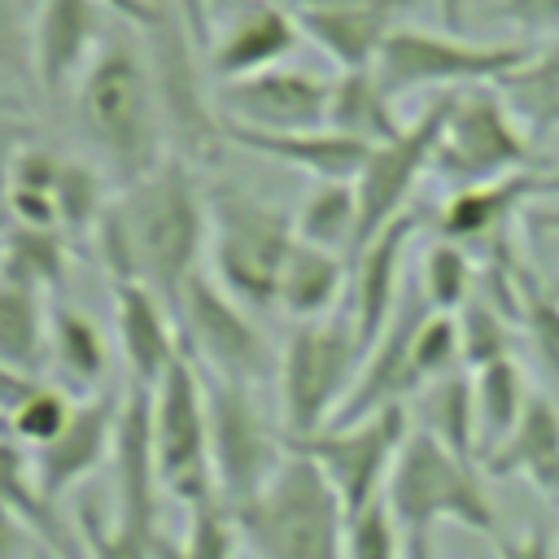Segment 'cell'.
I'll list each match as a JSON object with an SVG mask.
<instances>
[{"mask_svg":"<svg viewBox=\"0 0 559 559\" xmlns=\"http://www.w3.org/2000/svg\"><path fill=\"white\" fill-rule=\"evenodd\" d=\"M210 245V201L183 157H166L153 175L109 197L92 227L100 271L118 284H148L166 306L201 271Z\"/></svg>","mask_w":559,"mask_h":559,"instance_id":"cell-1","label":"cell"},{"mask_svg":"<svg viewBox=\"0 0 559 559\" xmlns=\"http://www.w3.org/2000/svg\"><path fill=\"white\" fill-rule=\"evenodd\" d=\"M79 131L100 166L127 188L166 162V105L153 57L131 35H105L74 83Z\"/></svg>","mask_w":559,"mask_h":559,"instance_id":"cell-2","label":"cell"},{"mask_svg":"<svg viewBox=\"0 0 559 559\" xmlns=\"http://www.w3.org/2000/svg\"><path fill=\"white\" fill-rule=\"evenodd\" d=\"M384 507L402 537V559H432V537L441 524L472 528L480 537H498V511L476 476V463L450 454L432 432L419 424L411 428L389 485Z\"/></svg>","mask_w":559,"mask_h":559,"instance_id":"cell-3","label":"cell"},{"mask_svg":"<svg viewBox=\"0 0 559 559\" xmlns=\"http://www.w3.org/2000/svg\"><path fill=\"white\" fill-rule=\"evenodd\" d=\"M231 520L253 559H345L349 515L323 472L297 450Z\"/></svg>","mask_w":559,"mask_h":559,"instance_id":"cell-4","label":"cell"},{"mask_svg":"<svg viewBox=\"0 0 559 559\" xmlns=\"http://www.w3.org/2000/svg\"><path fill=\"white\" fill-rule=\"evenodd\" d=\"M210 201V275L253 314L275 310V284L297 245V223L284 205L262 201L249 188L218 183L205 192Z\"/></svg>","mask_w":559,"mask_h":559,"instance_id":"cell-5","label":"cell"},{"mask_svg":"<svg viewBox=\"0 0 559 559\" xmlns=\"http://www.w3.org/2000/svg\"><path fill=\"white\" fill-rule=\"evenodd\" d=\"M358 367H362V341L354 332L349 310L293 323L288 341L280 345V362H275L280 428L288 445L314 437L341 415L358 380Z\"/></svg>","mask_w":559,"mask_h":559,"instance_id":"cell-6","label":"cell"},{"mask_svg":"<svg viewBox=\"0 0 559 559\" xmlns=\"http://www.w3.org/2000/svg\"><path fill=\"white\" fill-rule=\"evenodd\" d=\"M528 44H476L454 31H424V26H393L376 57V79L389 87L393 100L415 92H463L502 83L528 61Z\"/></svg>","mask_w":559,"mask_h":559,"instance_id":"cell-7","label":"cell"},{"mask_svg":"<svg viewBox=\"0 0 559 559\" xmlns=\"http://www.w3.org/2000/svg\"><path fill=\"white\" fill-rule=\"evenodd\" d=\"M205 380V415H210V463L214 489L227 511H240L258 489L280 472L293 454L280 419H271L258 402L253 384H236L201 371Z\"/></svg>","mask_w":559,"mask_h":559,"instance_id":"cell-8","label":"cell"},{"mask_svg":"<svg viewBox=\"0 0 559 559\" xmlns=\"http://www.w3.org/2000/svg\"><path fill=\"white\" fill-rule=\"evenodd\" d=\"M170 310L179 323V341L201 371L236 380V384H253V389L275 376L280 349L271 345L253 310L240 306L210 271H197L179 288Z\"/></svg>","mask_w":559,"mask_h":559,"instance_id":"cell-9","label":"cell"},{"mask_svg":"<svg viewBox=\"0 0 559 559\" xmlns=\"http://www.w3.org/2000/svg\"><path fill=\"white\" fill-rule=\"evenodd\" d=\"M515 170H533V135L524 131L498 83L454 92L432 153V175L450 188H467Z\"/></svg>","mask_w":559,"mask_h":559,"instance_id":"cell-10","label":"cell"},{"mask_svg":"<svg viewBox=\"0 0 559 559\" xmlns=\"http://www.w3.org/2000/svg\"><path fill=\"white\" fill-rule=\"evenodd\" d=\"M153 454H157L162 493H170L179 507L201 511L218 502L214 463H210L205 380L188 349L153 389Z\"/></svg>","mask_w":559,"mask_h":559,"instance_id":"cell-11","label":"cell"},{"mask_svg":"<svg viewBox=\"0 0 559 559\" xmlns=\"http://www.w3.org/2000/svg\"><path fill=\"white\" fill-rule=\"evenodd\" d=\"M411 428H415V419L406 406H384V411H371L349 424H328L314 437L297 441L293 450L306 454L323 472V480L336 489L345 515H358L384 498L389 472H393Z\"/></svg>","mask_w":559,"mask_h":559,"instance_id":"cell-12","label":"cell"},{"mask_svg":"<svg viewBox=\"0 0 559 559\" xmlns=\"http://www.w3.org/2000/svg\"><path fill=\"white\" fill-rule=\"evenodd\" d=\"M450 100H454V92H437L419 109L415 122H406L393 140L371 144V153H367V162H362V170L354 179V192H358V249L380 227L402 218L411 210V197H415L419 179L432 175V153H437V140H441Z\"/></svg>","mask_w":559,"mask_h":559,"instance_id":"cell-13","label":"cell"},{"mask_svg":"<svg viewBox=\"0 0 559 559\" xmlns=\"http://www.w3.org/2000/svg\"><path fill=\"white\" fill-rule=\"evenodd\" d=\"M332 79L297 66H271L262 74H245L218 83L214 114L218 122L253 127V131H319L328 127Z\"/></svg>","mask_w":559,"mask_h":559,"instance_id":"cell-14","label":"cell"},{"mask_svg":"<svg viewBox=\"0 0 559 559\" xmlns=\"http://www.w3.org/2000/svg\"><path fill=\"white\" fill-rule=\"evenodd\" d=\"M109 459H114V520L144 537H166L157 515L162 476L153 454V389H140V384L122 389Z\"/></svg>","mask_w":559,"mask_h":559,"instance_id":"cell-15","label":"cell"},{"mask_svg":"<svg viewBox=\"0 0 559 559\" xmlns=\"http://www.w3.org/2000/svg\"><path fill=\"white\" fill-rule=\"evenodd\" d=\"M118 411H122V389L109 384L92 397L74 402L70 424L39 450H31V472H35V489L48 502H61L70 489H79L109 454H114V428H118Z\"/></svg>","mask_w":559,"mask_h":559,"instance_id":"cell-16","label":"cell"},{"mask_svg":"<svg viewBox=\"0 0 559 559\" xmlns=\"http://www.w3.org/2000/svg\"><path fill=\"white\" fill-rule=\"evenodd\" d=\"M424 227V214L411 205L402 218H393L389 227H380L354 258H349V319L354 332L362 341V354L376 345V336L389 328L397 301H402V275H406V249L415 240V231Z\"/></svg>","mask_w":559,"mask_h":559,"instance_id":"cell-17","label":"cell"},{"mask_svg":"<svg viewBox=\"0 0 559 559\" xmlns=\"http://www.w3.org/2000/svg\"><path fill=\"white\" fill-rule=\"evenodd\" d=\"M301 39L306 35L288 9H280L271 0H236L214 22L205 66L218 83H231L245 74H262L271 66H284Z\"/></svg>","mask_w":559,"mask_h":559,"instance_id":"cell-18","label":"cell"},{"mask_svg":"<svg viewBox=\"0 0 559 559\" xmlns=\"http://www.w3.org/2000/svg\"><path fill=\"white\" fill-rule=\"evenodd\" d=\"M105 44L100 0H39L31 22V74L48 96L74 92Z\"/></svg>","mask_w":559,"mask_h":559,"instance_id":"cell-19","label":"cell"},{"mask_svg":"<svg viewBox=\"0 0 559 559\" xmlns=\"http://www.w3.org/2000/svg\"><path fill=\"white\" fill-rule=\"evenodd\" d=\"M537 175L542 170H515L489 183L450 188V197L432 214L437 236L463 249H489L493 240L511 236V223L528 214V205L537 201Z\"/></svg>","mask_w":559,"mask_h":559,"instance_id":"cell-20","label":"cell"},{"mask_svg":"<svg viewBox=\"0 0 559 559\" xmlns=\"http://www.w3.org/2000/svg\"><path fill=\"white\" fill-rule=\"evenodd\" d=\"M114 332L127 362V384L157 389L162 376L183 354L175 310L148 288V284H118L114 288Z\"/></svg>","mask_w":559,"mask_h":559,"instance_id":"cell-21","label":"cell"},{"mask_svg":"<svg viewBox=\"0 0 559 559\" xmlns=\"http://www.w3.org/2000/svg\"><path fill=\"white\" fill-rule=\"evenodd\" d=\"M223 144H236L245 153L271 157L280 166H293L301 175H310L314 183H336V179H358L371 144H358L332 127L319 131H253V127H236V122H218Z\"/></svg>","mask_w":559,"mask_h":559,"instance_id":"cell-22","label":"cell"},{"mask_svg":"<svg viewBox=\"0 0 559 559\" xmlns=\"http://www.w3.org/2000/svg\"><path fill=\"white\" fill-rule=\"evenodd\" d=\"M402 0H345L328 9L297 13L301 35L341 70H371L380 57V44L397 26Z\"/></svg>","mask_w":559,"mask_h":559,"instance_id":"cell-23","label":"cell"},{"mask_svg":"<svg viewBox=\"0 0 559 559\" xmlns=\"http://www.w3.org/2000/svg\"><path fill=\"white\" fill-rule=\"evenodd\" d=\"M345 297H349V258L297 240L275 284V310L288 314L293 323H310L345 310Z\"/></svg>","mask_w":559,"mask_h":559,"instance_id":"cell-24","label":"cell"},{"mask_svg":"<svg viewBox=\"0 0 559 559\" xmlns=\"http://www.w3.org/2000/svg\"><path fill=\"white\" fill-rule=\"evenodd\" d=\"M48 371L61 389L92 397L109 389V341L100 328L70 301L48 306Z\"/></svg>","mask_w":559,"mask_h":559,"instance_id":"cell-25","label":"cell"},{"mask_svg":"<svg viewBox=\"0 0 559 559\" xmlns=\"http://www.w3.org/2000/svg\"><path fill=\"white\" fill-rule=\"evenodd\" d=\"M0 502H9L35 533V542L44 550H52L57 559H83L79 546V528L74 520H66L57 511V502H48L35 489V472H31V450L17 445L13 437H0Z\"/></svg>","mask_w":559,"mask_h":559,"instance_id":"cell-26","label":"cell"},{"mask_svg":"<svg viewBox=\"0 0 559 559\" xmlns=\"http://www.w3.org/2000/svg\"><path fill=\"white\" fill-rule=\"evenodd\" d=\"M485 476L507 480V476H528L542 485L550 472H559V411L546 393H533L515 428L480 459Z\"/></svg>","mask_w":559,"mask_h":559,"instance_id":"cell-27","label":"cell"},{"mask_svg":"<svg viewBox=\"0 0 559 559\" xmlns=\"http://www.w3.org/2000/svg\"><path fill=\"white\" fill-rule=\"evenodd\" d=\"M0 280L39 297H57L70 280V236L57 227L9 223L0 231Z\"/></svg>","mask_w":559,"mask_h":559,"instance_id":"cell-28","label":"cell"},{"mask_svg":"<svg viewBox=\"0 0 559 559\" xmlns=\"http://www.w3.org/2000/svg\"><path fill=\"white\" fill-rule=\"evenodd\" d=\"M328 127L358 140V144H384L393 140L406 122L393 109L389 87L376 79V70H341L332 79V105H328Z\"/></svg>","mask_w":559,"mask_h":559,"instance_id":"cell-29","label":"cell"},{"mask_svg":"<svg viewBox=\"0 0 559 559\" xmlns=\"http://www.w3.org/2000/svg\"><path fill=\"white\" fill-rule=\"evenodd\" d=\"M0 362L44 380L48 376V297L0 280Z\"/></svg>","mask_w":559,"mask_h":559,"instance_id":"cell-30","label":"cell"},{"mask_svg":"<svg viewBox=\"0 0 559 559\" xmlns=\"http://www.w3.org/2000/svg\"><path fill=\"white\" fill-rule=\"evenodd\" d=\"M515 118L533 140H546L559 131V31L546 35L542 48L528 52V61L498 83Z\"/></svg>","mask_w":559,"mask_h":559,"instance_id":"cell-31","label":"cell"},{"mask_svg":"<svg viewBox=\"0 0 559 559\" xmlns=\"http://www.w3.org/2000/svg\"><path fill=\"white\" fill-rule=\"evenodd\" d=\"M424 402V419L419 428L432 432L450 454H459L463 463L480 467V437H476V397H472V371L459 367L450 376H441L437 384H428L419 393Z\"/></svg>","mask_w":559,"mask_h":559,"instance_id":"cell-32","label":"cell"},{"mask_svg":"<svg viewBox=\"0 0 559 559\" xmlns=\"http://www.w3.org/2000/svg\"><path fill=\"white\" fill-rule=\"evenodd\" d=\"M472 397H476V437H480V459H485L515 428L533 393H528L524 367L507 354L472 371Z\"/></svg>","mask_w":559,"mask_h":559,"instance_id":"cell-33","label":"cell"},{"mask_svg":"<svg viewBox=\"0 0 559 559\" xmlns=\"http://www.w3.org/2000/svg\"><path fill=\"white\" fill-rule=\"evenodd\" d=\"M293 223H297V240L354 258V249H358V192H354V179L314 183L306 192L301 210L293 214Z\"/></svg>","mask_w":559,"mask_h":559,"instance_id":"cell-34","label":"cell"},{"mask_svg":"<svg viewBox=\"0 0 559 559\" xmlns=\"http://www.w3.org/2000/svg\"><path fill=\"white\" fill-rule=\"evenodd\" d=\"M476 280H480V266H476L472 249H463V245H454V240H441V236H432V240L424 245L415 288H419V297L428 301V310H437V314H459V310L472 301Z\"/></svg>","mask_w":559,"mask_h":559,"instance_id":"cell-35","label":"cell"},{"mask_svg":"<svg viewBox=\"0 0 559 559\" xmlns=\"http://www.w3.org/2000/svg\"><path fill=\"white\" fill-rule=\"evenodd\" d=\"M52 201H57V227H61L70 240H74V236H92L96 218H100L105 205H109L105 175H100L92 162H83V157H66Z\"/></svg>","mask_w":559,"mask_h":559,"instance_id":"cell-36","label":"cell"},{"mask_svg":"<svg viewBox=\"0 0 559 559\" xmlns=\"http://www.w3.org/2000/svg\"><path fill=\"white\" fill-rule=\"evenodd\" d=\"M74 528H79L83 559H166V550H170L166 537H144V533L118 524L114 515H105L100 507H79Z\"/></svg>","mask_w":559,"mask_h":559,"instance_id":"cell-37","label":"cell"},{"mask_svg":"<svg viewBox=\"0 0 559 559\" xmlns=\"http://www.w3.org/2000/svg\"><path fill=\"white\" fill-rule=\"evenodd\" d=\"M70 415H74V397L57 389L52 380H35L26 397L9 411V437L26 450H39L70 424Z\"/></svg>","mask_w":559,"mask_h":559,"instance_id":"cell-38","label":"cell"},{"mask_svg":"<svg viewBox=\"0 0 559 559\" xmlns=\"http://www.w3.org/2000/svg\"><path fill=\"white\" fill-rule=\"evenodd\" d=\"M454 323H459V354H463L467 371L511 354V319L502 310H493L485 297L472 293V301L454 314Z\"/></svg>","mask_w":559,"mask_h":559,"instance_id":"cell-39","label":"cell"},{"mask_svg":"<svg viewBox=\"0 0 559 559\" xmlns=\"http://www.w3.org/2000/svg\"><path fill=\"white\" fill-rule=\"evenodd\" d=\"M345 559H402V537H397V524H393L384 498L371 502L367 511L349 515Z\"/></svg>","mask_w":559,"mask_h":559,"instance_id":"cell-40","label":"cell"},{"mask_svg":"<svg viewBox=\"0 0 559 559\" xmlns=\"http://www.w3.org/2000/svg\"><path fill=\"white\" fill-rule=\"evenodd\" d=\"M498 13L524 35H555L559 31V0H498Z\"/></svg>","mask_w":559,"mask_h":559,"instance_id":"cell-41","label":"cell"},{"mask_svg":"<svg viewBox=\"0 0 559 559\" xmlns=\"http://www.w3.org/2000/svg\"><path fill=\"white\" fill-rule=\"evenodd\" d=\"M493 555L498 559H559V533L542 528V524H528L524 533L515 537H493Z\"/></svg>","mask_w":559,"mask_h":559,"instance_id":"cell-42","label":"cell"},{"mask_svg":"<svg viewBox=\"0 0 559 559\" xmlns=\"http://www.w3.org/2000/svg\"><path fill=\"white\" fill-rule=\"evenodd\" d=\"M26 140H31L26 122H22L17 114L0 109V231L13 223V218H9V162H13V153H17Z\"/></svg>","mask_w":559,"mask_h":559,"instance_id":"cell-43","label":"cell"},{"mask_svg":"<svg viewBox=\"0 0 559 559\" xmlns=\"http://www.w3.org/2000/svg\"><path fill=\"white\" fill-rule=\"evenodd\" d=\"M31 550H39L31 524L9 502H0V559H31Z\"/></svg>","mask_w":559,"mask_h":559,"instance_id":"cell-44","label":"cell"},{"mask_svg":"<svg viewBox=\"0 0 559 559\" xmlns=\"http://www.w3.org/2000/svg\"><path fill=\"white\" fill-rule=\"evenodd\" d=\"M175 9H179L183 39H188L197 52H205V48H210V35H214V22H210V13H205V0H175Z\"/></svg>","mask_w":559,"mask_h":559,"instance_id":"cell-45","label":"cell"},{"mask_svg":"<svg viewBox=\"0 0 559 559\" xmlns=\"http://www.w3.org/2000/svg\"><path fill=\"white\" fill-rule=\"evenodd\" d=\"M31 384H35L31 376H22V371H13V367H4V362H0V411L9 415V411L26 397V389H31Z\"/></svg>","mask_w":559,"mask_h":559,"instance_id":"cell-46","label":"cell"},{"mask_svg":"<svg viewBox=\"0 0 559 559\" xmlns=\"http://www.w3.org/2000/svg\"><path fill=\"white\" fill-rule=\"evenodd\" d=\"M528 231H542V236H559V205H533L524 214Z\"/></svg>","mask_w":559,"mask_h":559,"instance_id":"cell-47","label":"cell"},{"mask_svg":"<svg viewBox=\"0 0 559 559\" xmlns=\"http://www.w3.org/2000/svg\"><path fill=\"white\" fill-rule=\"evenodd\" d=\"M437 17H441V31H463L467 22V0H437Z\"/></svg>","mask_w":559,"mask_h":559,"instance_id":"cell-48","label":"cell"},{"mask_svg":"<svg viewBox=\"0 0 559 559\" xmlns=\"http://www.w3.org/2000/svg\"><path fill=\"white\" fill-rule=\"evenodd\" d=\"M271 4L288 9V13L297 17V13H310V9H328V4H345V0H271Z\"/></svg>","mask_w":559,"mask_h":559,"instance_id":"cell-49","label":"cell"},{"mask_svg":"<svg viewBox=\"0 0 559 559\" xmlns=\"http://www.w3.org/2000/svg\"><path fill=\"white\" fill-rule=\"evenodd\" d=\"M559 197V170H542L537 175V201H550Z\"/></svg>","mask_w":559,"mask_h":559,"instance_id":"cell-50","label":"cell"},{"mask_svg":"<svg viewBox=\"0 0 559 559\" xmlns=\"http://www.w3.org/2000/svg\"><path fill=\"white\" fill-rule=\"evenodd\" d=\"M231 4H236V0H205V13H210V22H218V17H223Z\"/></svg>","mask_w":559,"mask_h":559,"instance_id":"cell-51","label":"cell"},{"mask_svg":"<svg viewBox=\"0 0 559 559\" xmlns=\"http://www.w3.org/2000/svg\"><path fill=\"white\" fill-rule=\"evenodd\" d=\"M537 489H542V493H546L550 502H559V472H550V476H546V480H542Z\"/></svg>","mask_w":559,"mask_h":559,"instance_id":"cell-52","label":"cell"},{"mask_svg":"<svg viewBox=\"0 0 559 559\" xmlns=\"http://www.w3.org/2000/svg\"><path fill=\"white\" fill-rule=\"evenodd\" d=\"M31 559H57V555H52V550H44V546H39V550H31Z\"/></svg>","mask_w":559,"mask_h":559,"instance_id":"cell-53","label":"cell"},{"mask_svg":"<svg viewBox=\"0 0 559 559\" xmlns=\"http://www.w3.org/2000/svg\"><path fill=\"white\" fill-rule=\"evenodd\" d=\"M555 288H559V284H555Z\"/></svg>","mask_w":559,"mask_h":559,"instance_id":"cell-54","label":"cell"},{"mask_svg":"<svg viewBox=\"0 0 559 559\" xmlns=\"http://www.w3.org/2000/svg\"><path fill=\"white\" fill-rule=\"evenodd\" d=\"M402 4H406V0H402Z\"/></svg>","mask_w":559,"mask_h":559,"instance_id":"cell-55","label":"cell"}]
</instances>
